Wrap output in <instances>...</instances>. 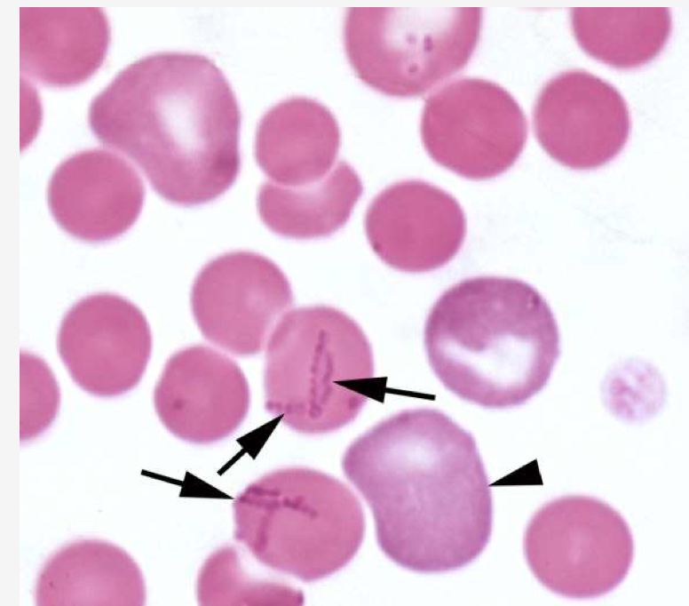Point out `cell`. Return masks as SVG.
<instances>
[{
	"instance_id": "5bb4252c",
	"label": "cell",
	"mask_w": 689,
	"mask_h": 606,
	"mask_svg": "<svg viewBox=\"0 0 689 606\" xmlns=\"http://www.w3.org/2000/svg\"><path fill=\"white\" fill-rule=\"evenodd\" d=\"M143 181L124 158L102 148L76 153L54 171L47 201L58 225L86 242L112 240L137 220Z\"/></svg>"
},
{
	"instance_id": "9c48e42d",
	"label": "cell",
	"mask_w": 689,
	"mask_h": 606,
	"mask_svg": "<svg viewBox=\"0 0 689 606\" xmlns=\"http://www.w3.org/2000/svg\"><path fill=\"white\" fill-rule=\"evenodd\" d=\"M191 308L202 336L237 356L259 354L293 303L281 268L252 251H231L208 262L191 291Z\"/></svg>"
},
{
	"instance_id": "5b68a950",
	"label": "cell",
	"mask_w": 689,
	"mask_h": 606,
	"mask_svg": "<svg viewBox=\"0 0 689 606\" xmlns=\"http://www.w3.org/2000/svg\"><path fill=\"white\" fill-rule=\"evenodd\" d=\"M373 375L371 346L352 318L329 306L295 308L266 343L265 407L298 433H329L351 423L368 400L342 382Z\"/></svg>"
},
{
	"instance_id": "d6986e66",
	"label": "cell",
	"mask_w": 689,
	"mask_h": 606,
	"mask_svg": "<svg viewBox=\"0 0 689 606\" xmlns=\"http://www.w3.org/2000/svg\"><path fill=\"white\" fill-rule=\"evenodd\" d=\"M571 20L581 48L617 68H638L653 60L671 31L667 7H575Z\"/></svg>"
},
{
	"instance_id": "e0dca14e",
	"label": "cell",
	"mask_w": 689,
	"mask_h": 606,
	"mask_svg": "<svg viewBox=\"0 0 689 606\" xmlns=\"http://www.w3.org/2000/svg\"><path fill=\"white\" fill-rule=\"evenodd\" d=\"M40 606H142L144 578L123 548L105 540L77 539L52 554L35 587Z\"/></svg>"
},
{
	"instance_id": "44dd1931",
	"label": "cell",
	"mask_w": 689,
	"mask_h": 606,
	"mask_svg": "<svg viewBox=\"0 0 689 606\" xmlns=\"http://www.w3.org/2000/svg\"><path fill=\"white\" fill-rule=\"evenodd\" d=\"M59 405V389L44 360L20 352V440L42 434L54 419Z\"/></svg>"
},
{
	"instance_id": "ac0fdd59",
	"label": "cell",
	"mask_w": 689,
	"mask_h": 606,
	"mask_svg": "<svg viewBox=\"0 0 689 606\" xmlns=\"http://www.w3.org/2000/svg\"><path fill=\"white\" fill-rule=\"evenodd\" d=\"M363 191L361 180L345 161L321 179L300 187L272 181L259 189L257 208L273 233L295 239L332 235L345 225Z\"/></svg>"
},
{
	"instance_id": "ffe728a7",
	"label": "cell",
	"mask_w": 689,
	"mask_h": 606,
	"mask_svg": "<svg viewBox=\"0 0 689 606\" xmlns=\"http://www.w3.org/2000/svg\"><path fill=\"white\" fill-rule=\"evenodd\" d=\"M201 605H301L303 593L283 582L257 579L242 567L239 553L226 546L202 566L196 584Z\"/></svg>"
},
{
	"instance_id": "277c9868",
	"label": "cell",
	"mask_w": 689,
	"mask_h": 606,
	"mask_svg": "<svg viewBox=\"0 0 689 606\" xmlns=\"http://www.w3.org/2000/svg\"><path fill=\"white\" fill-rule=\"evenodd\" d=\"M234 539L263 565L305 582L324 578L357 554L365 518L355 494L318 470L289 467L234 499Z\"/></svg>"
},
{
	"instance_id": "8992f818",
	"label": "cell",
	"mask_w": 689,
	"mask_h": 606,
	"mask_svg": "<svg viewBox=\"0 0 689 606\" xmlns=\"http://www.w3.org/2000/svg\"><path fill=\"white\" fill-rule=\"evenodd\" d=\"M479 7H351L344 26L357 76L389 96H419L462 69L479 41Z\"/></svg>"
},
{
	"instance_id": "30bf717a",
	"label": "cell",
	"mask_w": 689,
	"mask_h": 606,
	"mask_svg": "<svg viewBox=\"0 0 689 606\" xmlns=\"http://www.w3.org/2000/svg\"><path fill=\"white\" fill-rule=\"evenodd\" d=\"M57 349L81 388L97 396H116L143 377L151 357V329L132 302L99 292L81 299L66 313Z\"/></svg>"
},
{
	"instance_id": "ba28073f",
	"label": "cell",
	"mask_w": 689,
	"mask_h": 606,
	"mask_svg": "<svg viewBox=\"0 0 689 606\" xmlns=\"http://www.w3.org/2000/svg\"><path fill=\"white\" fill-rule=\"evenodd\" d=\"M420 132L434 162L479 180L513 165L527 142V122L519 103L499 84L461 78L426 99Z\"/></svg>"
},
{
	"instance_id": "4fadbf2b",
	"label": "cell",
	"mask_w": 689,
	"mask_h": 606,
	"mask_svg": "<svg viewBox=\"0 0 689 606\" xmlns=\"http://www.w3.org/2000/svg\"><path fill=\"white\" fill-rule=\"evenodd\" d=\"M364 225L379 259L408 273L446 265L458 252L466 231L464 213L455 198L416 179L381 191L370 203Z\"/></svg>"
},
{
	"instance_id": "9a60e30c",
	"label": "cell",
	"mask_w": 689,
	"mask_h": 606,
	"mask_svg": "<svg viewBox=\"0 0 689 606\" xmlns=\"http://www.w3.org/2000/svg\"><path fill=\"white\" fill-rule=\"evenodd\" d=\"M110 27L99 7H20L21 73L48 86L69 87L102 65Z\"/></svg>"
},
{
	"instance_id": "52a82bcc",
	"label": "cell",
	"mask_w": 689,
	"mask_h": 606,
	"mask_svg": "<svg viewBox=\"0 0 689 606\" xmlns=\"http://www.w3.org/2000/svg\"><path fill=\"white\" fill-rule=\"evenodd\" d=\"M527 565L548 590L589 599L614 590L627 577L634 541L622 515L593 497L567 495L541 506L523 539Z\"/></svg>"
},
{
	"instance_id": "8fae6325",
	"label": "cell",
	"mask_w": 689,
	"mask_h": 606,
	"mask_svg": "<svg viewBox=\"0 0 689 606\" xmlns=\"http://www.w3.org/2000/svg\"><path fill=\"white\" fill-rule=\"evenodd\" d=\"M533 124L545 152L575 170L610 162L622 150L630 130L620 92L581 69L562 72L546 83L535 102Z\"/></svg>"
},
{
	"instance_id": "2e32d148",
	"label": "cell",
	"mask_w": 689,
	"mask_h": 606,
	"mask_svg": "<svg viewBox=\"0 0 689 606\" xmlns=\"http://www.w3.org/2000/svg\"><path fill=\"white\" fill-rule=\"evenodd\" d=\"M340 130L330 110L306 97H291L271 108L257 125L256 160L272 182L300 187L333 169Z\"/></svg>"
},
{
	"instance_id": "6da1fadb",
	"label": "cell",
	"mask_w": 689,
	"mask_h": 606,
	"mask_svg": "<svg viewBox=\"0 0 689 606\" xmlns=\"http://www.w3.org/2000/svg\"><path fill=\"white\" fill-rule=\"evenodd\" d=\"M342 467L398 565L455 570L487 546L493 503L484 465L473 436L445 413L413 409L380 421L349 445Z\"/></svg>"
},
{
	"instance_id": "7a4b0ae2",
	"label": "cell",
	"mask_w": 689,
	"mask_h": 606,
	"mask_svg": "<svg viewBox=\"0 0 689 606\" xmlns=\"http://www.w3.org/2000/svg\"><path fill=\"white\" fill-rule=\"evenodd\" d=\"M88 120L95 137L133 160L170 203H209L239 174L238 102L203 55L163 52L134 61L94 97Z\"/></svg>"
},
{
	"instance_id": "3957f363",
	"label": "cell",
	"mask_w": 689,
	"mask_h": 606,
	"mask_svg": "<svg viewBox=\"0 0 689 606\" xmlns=\"http://www.w3.org/2000/svg\"><path fill=\"white\" fill-rule=\"evenodd\" d=\"M424 337L445 387L489 409L519 406L541 392L560 355L546 299L511 277H471L448 288L431 308Z\"/></svg>"
},
{
	"instance_id": "7c38bea8",
	"label": "cell",
	"mask_w": 689,
	"mask_h": 606,
	"mask_svg": "<svg viewBox=\"0 0 689 606\" xmlns=\"http://www.w3.org/2000/svg\"><path fill=\"white\" fill-rule=\"evenodd\" d=\"M249 403L241 367L204 345L173 354L154 390V409L163 426L178 438L198 444L232 435L246 418Z\"/></svg>"
}]
</instances>
